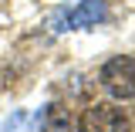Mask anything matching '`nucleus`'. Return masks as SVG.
<instances>
[{"mask_svg":"<svg viewBox=\"0 0 135 132\" xmlns=\"http://www.w3.org/2000/svg\"><path fill=\"white\" fill-rule=\"evenodd\" d=\"M98 78H101V88H105L115 102L135 98V58L118 54V58H112V61H105Z\"/></svg>","mask_w":135,"mask_h":132,"instance_id":"obj_1","label":"nucleus"},{"mask_svg":"<svg viewBox=\"0 0 135 132\" xmlns=\"http://www.w3.org/2000/svg\"><path fill=\"white\" fill-rule=\"evenodd\" d=\"M128 129H132L128 115L115 105H108V102L84 108L81 119H78V132H128Z\"/></svg>","mask_w":135,"mask_h":132,"instance_id":"obj_2","label":"nucleus"},{"mask_svg":"<svg viewBox=\"0 0 135 132\" xmlns=\"http://www.w3.org/2000/svg\"><path fill=\"white\" fill-rule=\"evenodd\" d=\"M108 17V7H105V0H81L78 7H71L64 14L54 20V27L57 31H81V27H95Z\"/></svg>","mask_w":135,"mask_h":132,"instance_id":"obj_3","label":"nucleus"},{"mask_svg":"<svg viewBox=\"0 0 135 132\" xmlns=\"http://www.w3.org/2000/svg\"><path fill=\"white\" fill-rule=\"evenodd\" d=\"M71 112H68L61 102H47L41 112H37V132H71Z\"/></svg>","mask_w":135,"mask_h":132,"instance_id":"obj_4","label":"nucleus"}]
</instances>
